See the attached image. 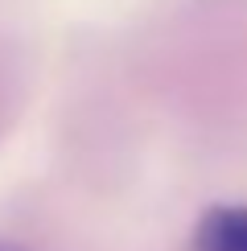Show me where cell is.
Instances as JSON below:
<instances>
[{"mask_svg":"<svg viewBox=\"0 0 247 251\" xmlns=\"http://www.w3.org/2000/svg\"><path fill=\"white\" fill-rule=\"evenodd\" d=\"M0 251H21V247H8V243H0Z\"/></svg>","mask_w":247,"mask_h":251,"instance_id":"cell-2","label":"cell"},{"mask_svg":"<svg viewBox=\"0 0 247 251\" xmlns=\"http://www.w3.org/2000/svg\"><path fill=\"white\" fill-rule=\"evenodd\" d=\"M194 251H247V206H214L194 226Z\"/></svg>","mask_w":247,"mask_h":251,"instance_id":"cell-1","label":"cell"}]
</instances>
